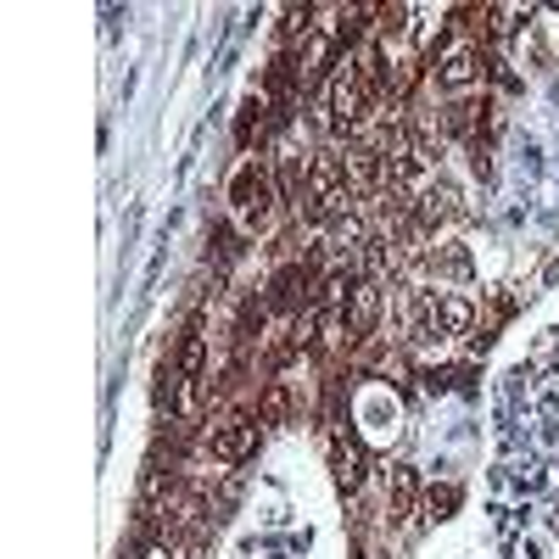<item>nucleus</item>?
Segmentation results:
<instances>
[{
	"label": "nucleus",
	"instance_id": "13",
	"mask_svg": "<svg viewBox=\"0 0 559 559\" xmlns=\"http://www.w3.org/2000/svg\"><path fill=\"white\" fill-rule=\"evenodd\" d=\"M509 554H515V559H537V543H515Z\"/></svg>",
	"mask_w": 559,
	"mask_h": 559
},
{
	"label": "nucleus",
	"instance_id": "11",
	"mask_svg": "<svg viewBox=\"0 0 559 559\" xmlns=\"http://www.w3.org/2000/svg\"><path fill=\"white\" fill-rule=\"evenodd\" d=\"M431 269H437V274H453V280H464V274H471V252H464V247L453 241V247H442V252L431 258Z\"/></svg>",
	"mask_w": 559,
	"mask_h": 559
},
{
	"label": "nucleus",
	"instance_id": "3",
	"mask_svg": "<svg viewBox=\"0 0 559 559\" xmlns=\"http://www.w3.org/2000/svg\"><path fill=\"white\" fill-rule=\"evenodd\" d=\"M376 319H381V286L376 280H358V286L342 297V336L364 342L369 331H376Z\"/></svg>",
	"mask_w": 559,
	"mask_h": 559
},
{
	"label": "nucleus",
	"instance_id": "1",
	"mask_svg": "<svg viewBox=\"0 0 559 559\" xmlns=\"http://www.w3.org/2000/svg\"><path fill=\"white\" fill-rule=\"evenodd\" d=\"M353 202H358V185L347 174V157L342 152H319L308 163V213L313 218H342Z\"/></svg>",
	"mask_w": 559,
	"mask_h": 559
},
{
	"label": "nucleus",
	"instance_id": "9",
	"mask_svg": "<svg viewBox=\"0 0 559 559\" xmlns=\"http://www.w3.org/2000/svg\"><path fill=\"white\" fill-rule=\"evenodd\" d=\"M476 324V302L471 297H442V336H464Z\"/></svg>",
	"mask_w": 559,
	"mask_h": 559
},
{
	"label": "nucleus",
	"instance_id": "7",
	"mask_svg": "<svg viewBox=\"0 0 559 559\" xmlns=\"http://www.w3.org/2000/svg\"><path fill=\"white\" fill-rule=\"evenodd\" d=\"M414 218H419V229H437V224L459 218V191H453V185H426V197H419Z\"/></svg>",
	"mask_w": 559,
	"mask_h": 559
},
{
	"label": "nucleus",
	"instance_id": "10",
	"mask_svg": "<svg viewBox=\"0 0 559 559\" xmlns=\"http://www.w3.org/2000/svg\"><path fill=\"white\" fill-rule=\"evenodd\" d=\"M386 498H392V521H397V515H408V498H414V471H408V464H392Z\"/></svg>",
	"mask_w": 559,
	"mask_h": 559
},
{
	"label": "nucleus",
	"instance_id": "6",
	"mask_svg": "<svg viewBox=\"0 0 559 559\" xmlns=\"http://www.w3.org/2000/svg\"><path fill=\"white\" fill-rule=\"evenodd\" d=\"M308 292H313V269H302V263H286V269L269 280V302L274 308H297Z\"/></svg>",
	"mask_w": 559,
	"mask_h": 559
},
{
	"label": "nucleus",
	"instance_id": "8",
	"mask_svg": "<svg viewBox=\"0 0 559 559\" xmlns=\"http://www.w3.org/2000/svg\"><path fill=\"white\" fill-rule=\"evenodd\" d=\"M331 471H336V481H342L347 492H358V481H364V448H358L353 437H336V442H331Z\"/></svg>",
	"mask_w": 559,
	"mask_h": 559
},
{
	"label": "nucleus",
	"instance_id": "2",
	"mask_svg": "<svg viewBox=\"0 0 559 559\" xmlns=\"http://www.w3.org/2000/svg\"><path fill=\"white\" fill-rule=\"evenodd\" d=\"M229 202H236V218H241L247 229H258V224L269 218V207H274V185H269V174L247 163V168L236 174V185H229Z\"/></svg>",
	"mask_w": 559,
	"mask_h": 559
},
{
	"label": "nucleus",
	"instance_id": "5",
	"mask_svg": "<svg viewBox=\"0 0 559 559\" xmlns=\"http://www.w3.org/2000/svg\"><path fill=\"white\" fill-rule=\"evenodd\" d=\"M476 73H481V51L471 39H453L448 51L437 57V79L448 84V90H464V84H476Z\"/></svg>",
	"mask_w": 559,
	"mask_h": 559
},
{
	"label": "nucleus",
	"instance_id": "12",
	"mask_svg": "<svg viewBox=\"0 0 559 559\" xmlns=\"http://www.w3.org/2000/svg\"><path fill=\"white\" fill-rule=\"evenodd\" d=\"M459 503V487H442V492H431L426 498V509H431V521H448V509Z\"/></svg>",
	"mask_w": 559,
	"mask_h": 559
},
{
	"label": "nucleus",
	"instance_id": "4",
	"mask_svg": "<svg viewBox=\"0 0 559 559\" xmlns=\"http://www.w3.org/2000/svg\"><path fill=\"white\" fill-rule=\"evenodd\" d=\"M207 448H213V459L218 464H241L252 448H258V419H218V426L207 431Z\"/></svg>",
	"mask_w": 559,
	"mask_h": 559
}]
</instances>
